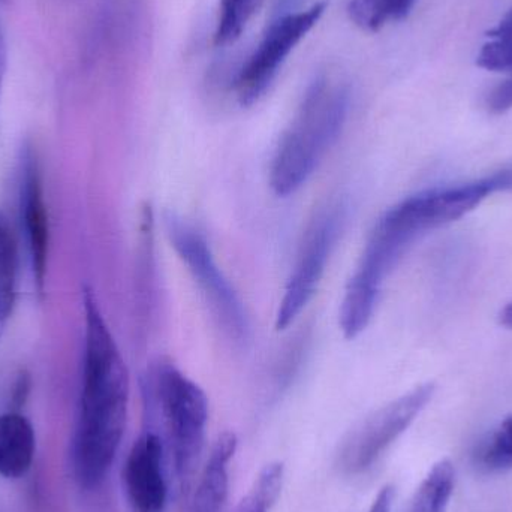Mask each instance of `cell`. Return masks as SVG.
Segmentation results:
<instances>
[{
  "mask_svg": "<svg viewBox=\"0 0 512 512\" xmlns=\"http://www.w3.org/2000/svg\"><path fill=\"white\" fill-rule=\"evenodd\" d=\"M83 304V381L72 466L75 480L90 490L104 481L122 444L128 418L129 375L96 295L87 286Z\"/></svg>",
  "mask_w": 512,
  "mask_h": 512,
  "instance_id": "cell-1",
  "label": "cell"
},
{
  "mask_svg": "<svg viewBox=\"0 0 512 512\" xmlns=\"http://www.w3.org/2000/svg\"><path fill=\"white\" fill-rule=\"evenodd\" d=\"M349 110V92L339 81L319 77L310 84L270 167V185L279 197L297 192L339 137Z\"/></svg>",
  "mask_w": 512,
  "mask_h": 512,
  "instance_id": "cell-2",
  "label": "cell"
},
{
  "mask_svg": "<svg viewBox=\"0 0 512 512\" xmlns=\"http://www.w3.org/2000/svg\"><path fill=\"white\" fill-rule=\"evenodd\" d=\"M149 385L167 429L177 478L186 486L203 451L209 400L200 385L170 361H159L153 367Z\"/></svg>",
  "mask_w": 512,
  "mask_h": 512,
  "instance_id": "cell-3",
  "label": "cell"
},
{
  "mask_svg": "<svg viewBox=\"0 0 512 512\" xmlns=\"http://www.w3.org/2000/svg\"><path fill=\"white\" fill-rule=\"evenodd\" d=\"M164 225L171 246L185 262L216 321L231 339L243 342L249 331L245 307L236 289L219 268L203 234L173 212L165 213Z\"/></svg>",
  "mask_w": 512,
  "mask_h": 512,
  "instance_id": "cell-4",
  "label": "cell"
},
{
  "mask_svg": "<svg viewBox=\"0 0 512 512\" xmlns=\"http://www.w3.org/2000/svg\"><path fill=\"white\" fill-rule=\"evenodd\" d=\"M433 393L435 385H420L366 418L343 442L340 468L348 474L369 469L414 423L432 400Z\"/></svg>",
  "mask_w": 512,
  "mask_h": 512,
  "instance_id": "cell-5",
  "label": "cell"
},
{
  "mask_svg": "<svg viewBox=\"0 0 512 512\" xmlns=\"http://www.w3.org/2000/svg\"><path fill=\"white\" fill-rule=\"evenodd\" d=\"M324 12L325 3H315L304 11L282 15L270 24L237 75L236 93L240 105L251 107L264 96L289 54L318 24Z\"/></svg>",
  "mask_w": 512,
  "mask_h": 512,
  "instance_id": "cell-6",
  "label": "cell"
},
{
  "mask_svg": "<svg viewBox=\"0 0 512 512\" xmlns=\"http://www.w3.org/2000/svg\"><path fill=\"white\" fill-rule=\"evenodd\" d=\"M340 222L342 210L331 206L319 213L307 230L277 310V330L288 328L315 295L339 236Z\"/></svg>",
  "mask_w": 512,
  "mask_h": 512,
  "instance_id": "cell-7",
  "label": "cell"
},
{
  "mask_svg": "<svg viewBox=\"0 0 512 512\" xmlns=\"http://www.w3.org/2000/svg\"><path fill=\"white\" fill-rule=\"evenodd\" d=\"M21 233L26 242L32 267L33 282L39 295L44 294L47 277L48 249H50V227H48L47 204L44 200L41 170L32 149L24 150L21 162L20 192H18Z\"/></svg>",
  "mask_w": 512,
  "mask_h": 512,
  "instance_id": "cell-8",
  "label": "cell"
},
{
  "mask_svg": "<svg viewBox=\"0 0 512 512\" xmlns=\"http://www.w3.org/2000/svg\"><path fill=\"white\" fill-rule=\"evenodd\" d=\"M126 498L134 512H164L168 499L164 444L155 432L135 441L123 469Z\"/></svg>",
  "mask_w": 512,
  "mask_h": 512,
  "instance_id": "cell-9",
  "label": "cell"
},
{
  "mask_svg": "<svg viewBox=\"0 0 512 512\" xmlns=\"http://www.w3.org/2000/svg\"><path fill=\"white\" fill-rule=\"evenodd\" d=\"M477 65L507 75L487 96V108L495 114L512 110V9L493 27L477 56Z\"/></svg>",
  "mask_w": 512,
  "mask_h": 512,
  "instance_id": "cell-10",
  "label": "cell"
},
{
  "mask_svg": "<svg viewBox=\"0 0 512 512\" xmlns=\"http://www.w3.org/2000/svg\"><path fill=\"white\" fill-rule=\"evenodd\" d=\"M237 450V436L225 432L213 445L194 498L186 512H219L228 495V463Z\"/></svg>",
  "mask_w": 512,
  "mask_h": 512,
  "instance_id": "cell-11",
  "label": "cell"
},
{
  "mask_svg": "<svg viewBox=\"0 0 512 512\" xmlns=\"http://www.w3.org/2000/svg\"><path fill=\"white\" fill-rule=\"evenodd\" d=\"M35 430L24 415H0V475L11 480L23 477L35 456Z\"/></svg>",
  "mask_w": 512,
  "mask_h": 512,
  "instance_id": "cell-12",
  "label": "cell"
},
{
  "mask_svg": "<svg viewBox=\"0 0 512 512\" xmlns=\"http://www.w3.org/2000/svg\"><path fill=\"white\" fill-rule=\"evenodd\" d=\"M418 0H349V18L358 29L375 33L409 17Z\"/></svg>",
  "mask_w": 512,
  "mask_h": 512,
  "instance_id": "cell-13",
  "label": "cell"
},
{
  "mask_svg": "<svg viewBox=\"0 0 512 512\" xmlns=\"http://www.w3.org/2000/svg\"><path fill=\"white\" fill-rule=\"evenodd\" d=\"M17 271V242L8 219L0 213V340L14 309Z\"/></svg>",
  "mask_w": 512,
  "mask_h": 512,
  "instance_id": "cell-14",
  "label": "cell"
},
{
  "mask_svg": "<svg viewBox=\"0 0 512 512\" xmlns=\"http://www.w3.org/2000/svg\"><path fill=\"white\" fill-rule=\"evenodd\" d=\"M456 484L453 463L444 459L430 469L415 493L409 512H447Z\"/></svg>",
  "mask_w": 512,
  "mask_h": 512,
  "instance_id": "cell-15",
  "label": "cell"
},
{
  "mask_svg": "<svg viewBox=\"0 0 512 512\" xmlns=\"http://www.w3.org/2000/svg\"><path fill=\"white\" fill-rule=\"evenodd\" d=\"M474 463L487 475L512 471V417L502 421L477 445Z\"/></svg>",
  "mask_w": 512,
  "mask_h": 512,
  "instance_id": "cell-16",
  "label": "cell"
},
{
  "mask_svg": "<svg viewBox=\"0 0 512 512\" xmlns=\"http://www.w3.org/2000/svg\"><path fill=\"white\" fill-rule=\"evenodd\" d=\"M261 2L262 0H221L215 44L221 47L236 42L245 32Z\"/></svg>",
  "mask_w": 512,
  "mask_h": 512,
  "instance_id": "cell-17",
  "label": "cell"
},
{
  "mask_svg": "<svg viewBox=\"0 0 512 512\" xmlns=\"http://www.w3.org/2000/svg\"><path fill=\"white\" fill-rule=\"evenodd\" d=\"M283 477V463L273 462L265 466L237 512H270L282 492Z\"/></svg>",
  "mask_w": 512,
  "mask_h": 512,
  "instance_id": "cell-18",
  "label": "cell"
},
{
  "mask_svg": "<svg viewBox=\"0 0 512 512\" xmlns=\"http://www.w3.org/2000/svg\"><path fill=\"white\" fill-rule=\"evenodd\" d=\"M394 496H396V490H394L393 486L387 484V486L379 490L378 496H376L372 507H370L367 512H391Z\"/></svg>",
  "mask_w": 512,
  "mask_h": 512,
  "instance_id": "cell-19",
  "label": "cell"
}]
</instances>
